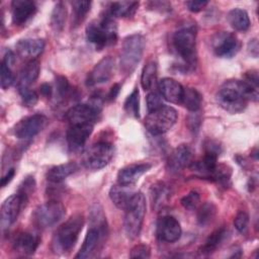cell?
I'll return each mask as SVG.
<instances>
[{
	"mask_svg": "<svg viewBox=\"0 0 259 259\" xmlns=\"http://www.w3.org/2000/svg\"><path fill=\"white\" fill-rule=\"evenodd\" d=\"M14 175H15V169L14 168L9 169L7 173L1 178V187H5L12 180Z\"/></svg>",
	"mask_w": 259,
	"mask_h": 259,
	"instance_id": "47",
	"label": "cell"
},
{
	"mask_svg": "<svg viewBox=\"0 0 259 259\" xmlns=\"http://www.w3.org/2000/svg\"><path fill=\"white\" fill-rule=\"evenodd\" d=\"M84 226V217L80 213L73 214L56 232L53 246L56 252H68L76 244L79 234Z\"/></svg>",
	"mask_w": 259,
	"mask_h": 259,
	"instance_id": "3",
	"label": "cell"
},
{
	"mask_svg": "<svg viewBox=\"0 0 259 259\" xmlns=\"http://www.w3.org/2000/svg\"><path fill=\"white\" fill-rule=\"evenodd\" d=\"M211 48L218 57L229 59L234 57L240 50V41L234 33L222 31L213 35Z\"/></svg>",
	"mask_w": 259,
	"mask_h": 259,
	"instance_id": "13",
	"label": "cell"
},
{
	"mask_svg": "<svg viewBox=\"0 0 259 259\" xmlns=\"http://www.w3.org/2000/svg\"><path fill=\"white\" fill-rule=\"evenodd\" d=\"M56 89L60 98H66L70 94L71 87L66 77L58 76L56 78Z\"/></svg>",
	"mask_w": 259,
	"mask_h": 259,
	"instance_id": "41",
	"label": "cell"
},
{
	"mask_svg": "<svg viewBox=\"0 0 259 259\" xmlns=\"http://www.w3.org/2000/svg\"><path fill=\"white\" fill-rule=\"evenodd\" d=\"M65 206L57 199H52L38 205L33 213L32 221L35 227L45 230L55 226L65 215Z\"/></svg>",
	"mask_w": 259,
	"mask_h": 259,
	"instance_id": "9",
	"label": "cell"
},
{
	"mask_svg": "<svg viewBox=\"0 0 259 259\" xmlns=\"http://www.w3.org/2000/svg\"><path fill=\"white\" fill-rule=\"evenodd\" d=\"M35 188V181L33 179V177L31 176H28L26 177L22 183L19 185L18 187V190H17V194L25 201L27 202L28 201V197L29 195L33 192Z\"/></svg>",
	"mask_w": 259,
	"mask_h": 259,
	"instance_id": "36",
	"label": "cell"
},
{
	"mask_svg": "<svg viewBox=\"0 0 259 259\" xmlns=\"http://www.w3.org/2000/svg\"><path fill=\"white\" fill-rule=\"evenodd\" d=\"M248 50L251 53V55H253L254 57H257V55H258V42H257L256 39H252V40L249 41Z\"/></svg>",
	"mask_w": 259,
	"mask_h": 259,
	"instance_id": "51",
	"label": "cell"
},
{
	"mask_svg": "<svg viewBox=\"0 0 259 259\" xmlns=\"http://www.w3.org/2000/svg\"><path fill=\"white\" fill-rule=\"evenodd\" d=\"M177 120V111L172 106L163 105L145 117V126L153 136H159L167 133Z\"/></svg>",
	"mask_w": 259,
	"mask_h": 259,
	"instance_id": "7",
	"label": "cell"
},
{
	"mask_svg": "<svg viewBox=\"0 0 259 259\" xmlns=\"http://www.w3.org/2000/svg\"><path fill=\"white\" fill-rule=\"evenodd\" d=\"M181 227L179 222L171 215H165L161 218L157 224V235L160 240L173 243L181 237Z\"/></svg>",
	"mask_w": 259,
	"mask_h": 259,
	"instance_id": "17",
	"label": "cell"
},
{
	"mask_svg": "<svg viewBox=\"0 0 259 259\" xmlns=\"http://www.w3.org/2000/svg\"><path fill=\"white\" fill-rule=\"evenodd\" d=\"M14 61H15V55L13 54V52L7 51V52L5 53V55H4V59H3L2 62L5 63L8 67H10L11 65H13Z\"/></svg>",
	"mask_w": 259,
	"mask_h": 259,
	"instance_id": "49",
	"label": "cell"
},
{
	"mask_svg": "<svg viewBox=\"0 0 259 259\" xmlns=\"http://www.w3.org/2000/svg\"><path fill=\"white\" fill-rule=\"evenodd\" d=\"M152 200L153 203L155 205H160L161 203H163L164 201H166L167 195H168V191L167 188L165 187V185L163 183H159V184H155L152 187Z\"/></svg>",
	"mask_w": 259,
	"mask_h": 259,
	"instance_id": "38",
	"label": "cell"
},
{
	"mask_svg": "<svg viewBox=\"0 0 259 259\" xmlns=\"http://www.w3.org/2000/svg\"><path fill=\"white\" fill-rule=\"evenodd\" d=\"M159 91L161 96L172 103H181L184 87L175 79L163 78L159 81Z\"/></svg>",
	"mask_w": 259,
	"mask_h": 259,
	"instance_id": "22",
	"label": "cell"
},
{
	"mask_svg": "<svg viewBox=\"0 0 259 259\" xmlns=\"http://www.w3.org/2000/svg\"><path fill=\"white\" fill-rule=\"evenodd\" d=\"M217 102L230 113L242 112L248 101H257L258 88L248 85L243 80H228L218 90Z\"/></svg>",
	"mask_w": 259,
	"mask_h": 259,
	"instance_id": "1",
	"label": "cell"
},
{
	"mask_svg": "<svg viewBox=\"0 0 259 259\" xmlns=\"http://www.w3.org/2000/svg\"><path fill=\"white\" fill-rule=\"evenodd\" d=\"M157 80V63L154 60L149 61L143 68L141 75V85L144 90H151Z\"/></svg>",
	"mask_w": 259,
	"mask_h": 259,
	"instance_id": "31",
	"label": "cell"
},
{
	"mask_svg": "<svg viewBox=\"0 0 259 259\" xmlns=\"http://www.w3.org/2000/svg\"><path fill=\"white\" fill-rule=\"evenodd\" d=\"M249 225V215L246 211H239L234 219V226L241 234L246 233Z\"/></svg>",
	"mask_w": 259,
	"mask_h": 259,
	"instance_id": "42",
	"label": "cell"
},
{
	"mask_svg": "<svg viewBox=\"0 0 259 259\" xmlns=\"http://www.w3.org/2000/svg\"><path fill=\"white\" fill-rule=\"evenodd\" d=\"M39 71H40V66L37 60H31L28 61L23 68L21 69L20 73H19V78H18V83H17V87H29V85L31 83H33L38 75H39Z\"/></svg>",
	"mask_w": 259,
	"mask_h": 259,
	"instance_id": "25",
	"label": "cell"
},
{
	"mask_svg": "<svg viewBox=\"0 0 259 259\" xmlns=\"http://www.w3.org/2000/svg\"><path fill=\"white\" fill-rule=\"evenodd\" d=\"M182 206L188 210H194L199 202H200V196H199V193L192 190L190 191L188 194H186L185 196H183L180 200Z\"/></svg>",
	"mask_w": 259,
	"mask_h": 259,
	"instance_id": "39",
	"label": "cell"
},
{
	"mask_svg": "<svg viewBox=\"0 0 259 259\" xmlns=\"http://www.w3.org/2000/svg\"><path fill=\"white\" fill-rule=\"evenodd\" d=\"M26 203L17 193L4 200L0 209V225L3 231L7 230L16 221L20 210Z\"/></svg>",
	"mask_w": 259,
	"mask_h": 259,
	"instance_id": "14",
	"label": "cell"
},
{
	"mask_svg": "<svg viewBox=\"0 0 259 259\" xmlns=\"http://www.w3.org/2000/svg\"><path fill=\"white\" fill-rule=\"evenodd\" d=\"M217 213V207L212 202L203 203L197 211V222L201 227H205L211 223Z\"/></svg>",
	"mask_w": 259,
	"mask_h": 259,
	"instance_id": "33",
	"label": "cell"
},
{
	"mask_svg": "<svg viewBox=\"0 0 259 259\" xmlns=\"http://www.w3.org/2000/svg\"><path fill=\"white\" fill-rule=\"evenodd\" d=\"M48 123V117L36 113L20 119L14 126V136L21 140H28L40 133Z\"/></svg>",
	"mask_w": 259,
	"mask_h": 259,
	"instance_id": "12",
	"label": "cell"
},
{
	"mask_svg": "<svg viewBox=\"0 0 259 259\" xmlns=\"http://www.w3.org/2000/svg\"><path fill=\"white\" fill-rule=\"evenodd\" d=\"M151 255V249L146 244H139L132 248L130 257L131 258H149Z\"/></svg>",
	"mask_w": 259,
	"mask_h": 259,
	"instance_id": "44",
	"label": "cell"
},
{
	"mask_svg": "<svg viewBox=\"0 0 259 259\" xmlns=\"http://www.w3.org/2000/svg\"><path fill=\"white\" fill-rule=\"evenodd\" d=\"M114 154V147L106 141H98L92 144L85 152L82 158L83 165L90 170H99L105 167Z\"/></svg>",
	"mask_w": 259,
	"mask_h": 259,
	"instance_id": "8",
	"label": "cell"
},
{
	"mask_svg": "<svg viewBox=\"0 0 259 259\" xmlns=\"http://www.w3.org/2000/svg\"><path fill=\"white\" fill-rule=\"evenodd\" d=\"M36 5L30 0H14L11 2L12 22L15 25L24 24L30 17L34 15Z\"/></svg>",
	"mask_w": 259,
	"mask_h": 259,
	"instance_id": "20",
	"label": "cell"
},
{
	"mask_svg": "<svg viewBox=\"0 0 259 259\" xmlns=\"http://www.w3.org/2000/svg\"><path fill=\"white\" fill-rule=\"evenodd\" d=\"M202 101L201 94L192 87H187L183 89V94L181 98V103L185 108H187L189 111L195 112L200 108Z\"/></svg>",
	"mask_w": 259,
	"mask_h": 259,
	"instance_id": "30",
	"label": "cell"
},
{
	"mask_svg": "<svg viewBox=\"0 0 259 259\" xmlns=\"http://www.w3.org/2000/svg\"><path fill=\"white\" fill-rule=\"evenodd\" d=\"M67 17V9L63 2H58L51 15V27L55 32H60L63 30Z\"/></svg>",
	"mask_w": 259,
	"mask_h": 259,
	"instance_id": "32",
	"label": "cell"
},
{
	"mask_svg": "<svg viewBox=\"0 0 259 259\" xmlns=\"http://www.w3.org/2000/svg\"><path fill=\"white\" fill-rule=\"evenodd\" d=\"M119 89H120L119 84H117V83L114 84V85L110 88V90H109V92H108V94H107V99H108V100H114L115 97L117 96L118 92H119Z\"/></svg>",
	"mask_w": 259,
	"mask_h": 259,
	"instance_id": "50",
	"label": "cell"
},
{
	"mask_svg": "<svg viewBox=\"0 0 259 259\" xmlns=\"http://www.w3.org/2000/svg\"><path fill=\"white\" fill-rule=\"evenodd\" d=\"M39 242L40 239L37 235L24 232L18 234L14 238L13 247L17 252H20L23 255H31L35 252Z\"/></svg>",
	"mask_w": 259,
	"mask_h": 259,
	"instance_id": "23",
	"label": "cell"
},
{
	"mask_svg": "<svg viewBox=\"0 0 259 259\" xmlns=\"http://www.w3.org/2000/svg\"><path fill=\"white\" fill-rule=\"evenodd\" d=\"M146 101H147V107L149 112L153 111L161 106L164 105L163 103V97L161 96V94L157 93V92H150L147 97H146Z\"/></svg>",
	"mask_w": 259,
	"mask_h": 259,
	"instance_id": "43",
	"label": "cell"
},
{
	"mask_svg": "<svg viewBox=\"0 0 259 259\" xmlns=\"http://www.w3.org/2000/svg\"><path fill=\"white\" fill-rule=\"evenodd\" d=\"M124 110L134 117L140 116V93L138 89H135L125 99Z\"/></svg>",
	"mask_w": 259,
	"mask_h": 259,
	"instance_id": "35",
	"label": "cell"
},
{
	"mask_svg": "<svg viewBox=\"0 0 259 259\" xmlns=\"http://www.w3.org/2000/svg\"><path fill=\"white\" fill-rule=\"evenodd\" d=\"M107 234V226H91L88 230L83 245L78 254L75 256L77 259H86L95 256L100 249L103 240Z\"/></svg>",
	"mask_w": 259,
	"mask_h": 259,
	"instance_id": "11",
	"label": "cell"
},
{
	"mask_svg": "<svg viewBox=\"0 0 259 259\" xmlns=\"http://www.w3.org/2000/svg\"><path fill=\"white\" fill-rule=\"evenodd\" d=\"M78 170V165L75 162H68L50 168L47 172V179L52 183H61L68 176Z\"/></svg>",
	"mask_w": 259,
	"mask_h": 259,
	"instance_id": "24",
	"label": "cell"
},
{
	"mask_svg": "<svg viewBox=\"0 0 259 259\" xmlns=\"http://www.w3.org/2000/svg\"><path fill=\"white\" fill-rule=\"evenodd\" d=\"M243 81H245L248 85L254 87V88H258V72L256 70H250L247 71L244 75V79Z\"/></svg>",
	"mask_w": 259,
	"mask_h": 259,
	"instance_id": "45",
	"label": "cell"
},
{
	"mask_svg": "<svg viewBox=\"0 0 259 259\" xmlns=\"http://www.w3.org/2000/svg\"><path fill=\"white\" fill-rule=\"evenodd\" d=\"M131 187L132 186H123L117 183L116 185H112L110 188L109 197L118 208L124 209L135 194V191H133Z\"/></svg>",
	"mask_w": 259,
	"mask_h": 259,
	"instance_id": "26",
	"label": "cell"
},
{
	"mask_svg": "<svg viewBox=\"0 0 259 259\" xmlns=\"http://www.w3.org/2000/svg\"><path fill=\"white\" fill-rule=\"evenodd\" d=\"M45 49V41L40 38H23L16 44V52L22 59L35 60Z\"/></svg>",
	"mask_w": 259,
	"mask_h": 259,
	"instance_id": "21",
	"label": "cell"
},
{
	"mask_svg": "<svg viewBox=\"0 0 259 259\" xmlns=\"http://www.w3.org/2000/svg\"><path fill=\"white\" fill-rule=\"evenodd\" d=\"M114 60L110 57H104L101 59L88 74L86 83L88 86H95L106 83L113 75Z\"/></svg>",
	"mask_w": 259,
	"mask_h": 259,
	"instance_id": "15",
	"label": "cell"
},
{
	"mask_svg": "<svg viewBox=\"0 0 259 259\" xmlns=\"http://www.w3.org/2000/svg\"><path fill=\"white\" fill-rule=\"evenodd\" d=\"M145 42L144 36L139 33L131 34L123 39L120 50L119 64L120 70L124 74H131L141 61Z\"/></svg>",
	"mask_w": 259,
	"mask_h": 259,
	"instance_id": "5",
	"label": "cell"
},
{
	"mask_svg": "<svg viewBox=\"0 0 259 259\" xmlns=\"http://www.w3.org/2000/svg\"><path fill=\"white\" fill-rule=\"evenodd\" d=\"M100 98L97 96L92 103L76 104L69 108L65 114L66 119L72 124H94L100 112Z\"/></svg>",
	"mask_w": 259,
	"mask_h": 259,
	"instance_id": "10",
	"label": "cell"
},
{
	"mask_svg": "<svg viewBox=\"0 0 259 259\" xmlns=\"http://www.w3.org/2000/svg\"><path fill=\"white\" fill-rule=\"evenodd\" d=\"M19 94L21 96L22 102L26 105V106H33L38 99V95L37 93L30 89L29 87H20L18 88Z\"/></svg>",
	"mask_w": 259,
	"mask_h": 259,
	"instance_id": "40",
	"label": "cell"
},
{
	"mask_svg": "<svg viewBox=\"0 0 259 259\" xmlns=\"http://www.w3.org/2000/svg\"><path fill=\"white\" fill-rule=\"evenodd\" d=\"M228 21L230 25L238 31H246L250 26L248 13L240 8H234L228 13Z\"/></svg>",
	"mask_w": 259,
	"mask_h": 259,
	"instance_id": "28",
	"label": "cell"
},
{
	"mask_svg": "<svg viewBox=\"0 0 259 259\" xmlns=\"http://www.w3.org/2000/svg\"><path fill=\"white\" fill-rule=\"evenodd\" d=\"M139 7V2L136 1H118L112 2L109 6V15L115 17L133 16Z\"/></svg>",
	"mask_w": 259,
	"mask_h": 259,
	"instance_id": "29",
	"label": "cell"
},
{
	"mask_svg": "<svg viewBox=\"0 0 259 259\" xmlns=\"http://www.w3.org/2000/svg\"><path fill=\"white\" fill-rule=\"evenodd\" d=\"M124 211V232L130 239H135L141 233L146 213V199L144 194L142 192H135Z\"/></svg>",
	"mask_w": 259,
	"mask_h": 259,
	"instance_id": "4",
	"label": "cell"
},
{
	"mask_svg": "<svg viewBox=\"0 0 259 259\" xmlns=\"http://www.w3.org/2000/svg\"><path fill=\"white\" fill-rule=\"evenodd\" d=\"M91 7V2L90 1H73L72 2V9L74 13V23L76 25L80 24L84 18L86 17L87 13L89 12Z\"/></svg>",
	"mask_w": 259,
	"mask_h": 259,
	"instance_id": "34",
	"label": "cell"
},
{
	"mask_svg": "<svg viewBox=\"0 0 259 259\" xmlns=\"http://www.w3.org/2000/svg\"><path fill=\"white\" fill-rule=\"evenodd\" d=\"M152 167L149 163H134L121 168L117 173V183L123 186H133L140 177Z\"/></svg>",
	"mask_w": 259,
	"mask_h": 259,
	"instance_id": "18",
	"label": "cell"
},
{
	"mask_svg": "<svg viewBox=\"0 0 259 259\" xmlns=\"http://www.w3.org/2000/svg\"><path fill=\"white\" fill-rule=\"evenodd\" d=\"M227 233H228V231L226 230V228H220V229L215 230L214 232H212L208 236V238L206 239L204 244L200 247V249H199L200 253L203 255H209V254L213 253L224 242V240L227 236Z\"/></svg>",
	"mask_w": 259,
	"mask_h": 259,
	"instance_id": "27",
	"label": "cell"
},
{
	"mask_svg": "<svg viewBox=\"0 0 259 259\" xmlns=\"http://www.w3.org/2000/svg\"><path fill=\"white\" fill-rule=\"evenodd\" d=\"M39 92L42 96L47 97V98H50L52 96V93H53V89L51 87L50 84L48 83H44L39 86Z\"/></svg>",
	"mask_w": 259,
	"mask_h": 259,
	"instance_id": "48",
	"label": "cell"
},
{
	"mask_svg": "<svg viewBox=\"0 0 259 259\" xmlns=\"http://www.w3.org/2000/svg\"><path fill=\"white\" fill-rule=\"evenodd\" d=\"M86 37L97 50L114 45L117 40V25L111 15L106 14L98 21H91L86 26Z\"/></svg>",
	"mask_w": 259,
	"mask_h": 259,
	"instance_id": "2",
	"label": "cell"
},
{
	"mask_svg": "<svg viewBox=\"0 0 259 259\" xmlns=\"http://www.w3.org/2000/svg\"><path fill=\"white\" fill-rule=\"evenodd\" d=\"M207 1H187L186 2V6L187 9L191 12H199L201 11L206 5H207Z\"/></svg>",
	"mask_w": 259,
	"mask_h": 259,
	"instance_id": "46",
	"label": "cell"
},
{
	"mask_svg": "<svg viewBox=\"0 0 259 259\" xmlns=\"http://www.w3.org/2000/svg\"><path fill=\"white\" fill-rule=\"evenodd\" d=\"M93 131V124H72L69 126L66 138L71 150H78L85 145Z\"/></svg>",
	"mask_w": 259,
	"mask_h": 259,
	"instance_id": "19",
	"label": "cell"
},
{
	"mask_svg": "<svg viewBox=\"0 0 259 259\" xmlns=\"http://www.w3.org/2000/svg\"><path fill=\"white\" fill-rule=\"evenodd\" d=\"M0 84L2 89H7L10 87L14 82V75L10 69L5 63H1V69H0Z\"/></svg>",
	"mask_w": 259,
	"mask_h": 259,
	"instance_id": "37",
	"label": "cell"
},
{
	"mask_svg": "<svg viewBox=\"0 0 259 259\" xmlns=\"http://www.w3.org/2000/svg\"><path fill=\"white\" fill-rule=\"evenodd\" d=\"M193 151L192 149L185 144L179 145L176 147L173 152L170 154L167 166L169 171L173 173H178L182 171L184 168L190 166L192 163Z\"/></svg>",
	"mask_w": 259,
	"mask_h": 259,
	"instance_id": "16",
	"label": "cell"
},
{
	"mask_svg": "<svg viewBox=\"0 0 259 259\" xmlns=\"http://www.w3.org/2000/svg\"><path fill=\"white\" fill-rule=\"evenodd\" d=\"M196 32L193 27L184 26L178 29L172 37L173 48L176 54L187 64V67L195 65Z\"/></svg>",
	"mask_w": 259,
	"mask_h": 259,
	"instance_id": "6",
	"label": "cell"
}]
</instances>
